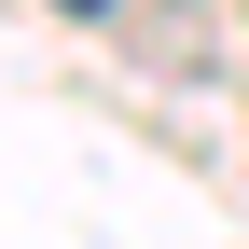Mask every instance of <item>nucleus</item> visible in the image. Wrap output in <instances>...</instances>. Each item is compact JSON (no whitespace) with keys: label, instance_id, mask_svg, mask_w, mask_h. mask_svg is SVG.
<instances>
[{"label":"nucleus","instance_id":"obj_1","mask_svg":"<svg viewBox=\"0 0 249 249\" xmlns=\"http://www.w3.org/2000/svg\"><path fill=\"white\" fill-rule=\"evenodd\" d=\"M55 14H111V0H55Z\"/></svg>","mask_w":249,"mask_h":249}]
</instances>
